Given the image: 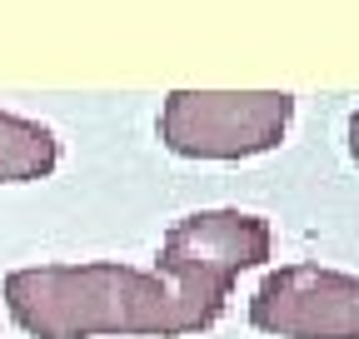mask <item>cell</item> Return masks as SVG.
I'll return each instance as SVG.
<instances>
[{
  "label": "cell",
  "instance_id": "cell-1",
  "mask_svg": "<svg viewBox=\"0 0 359 339\" xmlns=\"http://www.w3.org/2000/svg\"><path fill=\"white\" fill-rule=\"evenodd\" d=\"M6 310L35 339L90 334H160L175 339V300L155 270L115 260L95 265H35L6 275Z\"/></svg>",
  "mask_w": 359,
  "mask_h": 339
},
{
  "label": "cell",
  "instance_id": "cell-2",
  "mask_svg": "<svg viewBox=\"0 0 359 339\" xmlns=\"http://www.w3.org/2000/svg\"><path fill=\"white\" fill-rule=\"evenodd\" d=\"M275 235L269 220L245 215V209H195L175 220L160 240V265L155 275L165 279L175 300V329L200 334L224 314V300L245 270L264 265Z\"/></svg>",
  "mask_w": 359,
  "mask_h": 339
},
{
  "label": "cell",
  "instance_id": "cell-3",
  "mask_svg": "<svg viewBox=\"0 0 359 339\" xmlns=\"http://www.w3.org/2000/svg\"><path fill=\"white\" fill-rule=\"evenodd\" d=\"M290 120V90H170L160 140L180 160H255L285 145Z\"/></svg>",
  "mask_w": 359,
  "mask_h": 339
},
{
  "label": "cell",
  "instance_id": "cell-4",
  "mask_svg": "<svg viewBox=\"0 0 359 339\" xmlns=\"http://www.w3.org/2000/svg\"><path fill=\"white\" fill-rule=\"evenodd\" d=\"M250 324L275 339H359V275L280 265L250 294Z\"/></svg>",
  "mask_w": 359,
  "mask_h": 339
},
{
  "label": "cell",
  "instance_id": "cell-5",
  "mask_svg": "<svg viewBox=\"0 0 359 339\" xmlns=\"http://www.w3.org/2000/svg\"><path fill=\"white\" fill-rule=\"evenodd\" d=\"M60 165V140L50 125L0 110V185L45 180Z\"/></svg>",
  "mask_w": 359,
  "mask_h": 339
},
{
  "label": "cell",
  "instance_id": "cell-6",
  "mask_svg": "<svg viewBox=\"0 0 359 339\" xmlns=\"http://www.w3.org/2000/svg\"><path fill=\"white\" fill-rule=\"evenodd\" d=\"M349 155H354V160H359V110H354V115H349Z\"/></svg>",
  "mask_w": 359,
  "mask_h": 339
}]
</instances>
